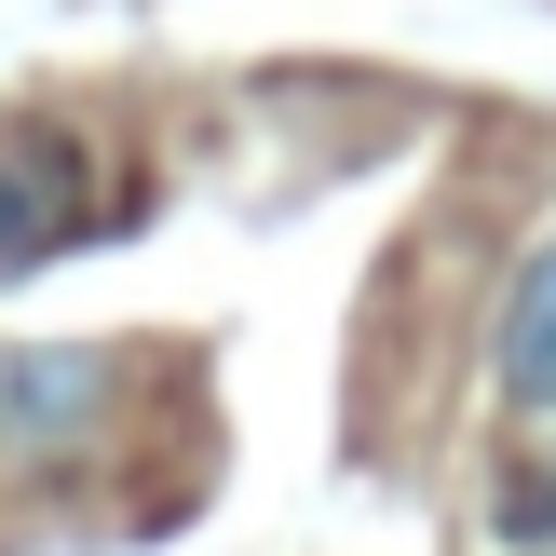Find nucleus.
Listing matches in <instances>:
<instances>
[{"label": "nucleus", "mask_w": 556, "mask_h": 556, "mask_svg": "<svg viewBox=\"0 0 556 556\" xmlns=\"http://www.w3.org/2000/svg\"><path fill=\"white\" fill-rule=\"evenodd\" d=\"M96 421H109V340H27V353H0V448L54 462Z\"/></svg>", "instance_id": "nucleus-1"}, {"label": "nucleus", "mask_w": 556, "mask_h": 556, "mask_svg": "<svg viewBox=\"0 0 556 556\" xmlns=\"http://www.w3.org/2000/svg\"><path fill=\"white\" fill-rule=\"evenodd\" d=\"M81 231V136L0 123V271H41Z\"/></svg>", "instance_id": "nucleus-2"}, {"label": "nucleus", "mask_w": 556, "mask_h": 556, "mask_svg": "<svg viewBox=\"0 0 556 556\" xmlns=\"http://www.w3.org/2000/svg\"><path fill=\"white\" fill-rule=\"evenodd\" d=\"M489 380H503L516 421H556V231L516 258L503 286V326H489Z\"/></svg>", "instance_id": "nucleus-3"}, {"label": "nucleus", "mask_w": 556, "mask_h": 556, "mask_svg": "<svg viewBox=\"0 0 556 556\" xmlns=\"http://www.w3.org/2000/svg\"><path fill=\"white\" fill-rule=\"evenodd\" d=\"M503 543H516V556H556V462L503 476Z\"/></svg>", "instance_id": "nucleus-4"}]
</instances>
